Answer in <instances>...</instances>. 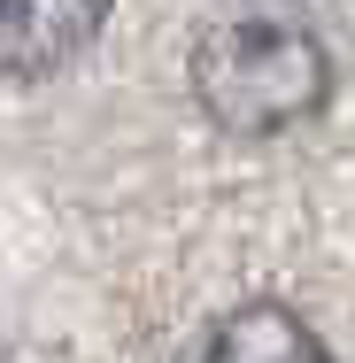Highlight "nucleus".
<instances>
[{
	"instance_id": "obj_2",
	"label": "nucleus",
	"mask_w": 355,
	"mask_h": 363,
	"mask_svg": "<svg viewBox=\"0 0 355 363\" xmlns=\"http://www.w3.org/2000/svg\"><path fill=\"white\" fill-rule=\"evenodd\" d=\"M108 0H0V77H55L101 39Z\"/></svg>"
},
{
	"instance_id": "obj_3",
	"label": "nucleus",
	"mask_w": 355,
	"mask_h": 363,
	"mask_svg": "<svg viewBox=\"0 0 355 363\" xmlns=\"http://www.w3.org/2000/svg\"><path fill=\"white\" fill-rule=\"evenodd\" d=\"M193 363H332V348L286 309V301H247L193 348Z\"/></svg>"
},
{
	"instance_id": "obj_1",
	"label": "nucleus",
	"mask_w": 355,
	"mask_h": 363,
	"mask_svg": "<svg viewBox=\"0 0 355 363\" xmlns=\"http://www.w3.org/2000/svg\"><path fill=\"white\" fill-rule=\"evenodd\" d=\"M325 93H332V55L286 16H232L193 47V101L232 140H271L317 116Z\"/></svg>"
}]
</instances>
